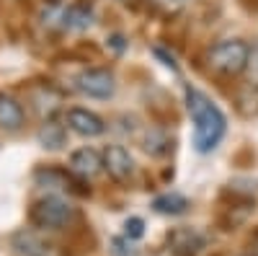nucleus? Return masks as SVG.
Listing matches in <instances>:
<instances>
[{
    "label": "nucleus",
    "mask_w": 258,
    "mask_h": 256,
    "mask_svg": "<svg viewBox=\"0 0 258 256\" xmlns=\"http://www.w3.org/2000/svg\"><path fill=\"white\" fill-rule=\"evenodd\" d=\"M70 171L83 181L98 176L103 171V153H98L96 147H80L70 156Z\"/></svg>",
    "instance_id": "6e6552de"
},
{
    "label": "nucleus",
    "mask_w": 258,
    "mask_h": 256,
    "mask_svg": "<svg viewBox=\"0 0 258 256\" xmlns=\"http://www.w3.org/2000/svg\"><path fill=\"white\" fill-rule=\"evenodd\" d=\"M142 233H145V223H142V218H129V220L124 223V238L137 241V238H142Z\"/></svg>",
    "instance_id": "a211bd4d"
},
{
    "label": "nucleus",
    "mask_w": 258,
    "mask_h": 256,
    "mask_svg": "<svg viewBox=\"0 0 258 256\" xmlns=\"http://www.w3.org/2000/svg\"><path fill=\"white\" fill-rule=\"evenodd\" d=\"M253 253H255V256H258V236H255V238H253Z\"/></svg>",
    "instance_id": "aec40b11"
},
{
    "label": "nucleus",
    "mask_w": 258,
    "mask_h": 256,
    "mask_svg": "<svg viewBox=\"0 0 258 256\" xmlns=\"http://www.w3.org/2000/svg\"><path fill=\"white\" fill-rule=\"evenodd\" d=\"M26 122V112L16 98L0 93V130L6 132H18Z\"/></svg>",
    "instance_id": "f8f14e48"
},
{
    "label": "nucleus",
    "mask_w": 258,
    "mask_h": 256,
    "mask_svg": "<svg viewBox=\"0 0 258 256\" xmlns=\"http://www.w3.org/2000/svg\"><path fill=\"white\" fill-rule=\"evenodd\" d=\"M207 62L214 73H220L225 78H235L250 65V47L243 39H222L209 47Z\"/></svg>",
    "instance_id": "f03ea898"
},
{
    "label": "nucleus",
    "mask_w": 258,
    "mask_h": 256,
    "mask_svg": "<svg viewBox=\"0 0 258 256\" xmlns=\"http://www.w3.org/2000/svg\"><path fill=\"white\" fill-rule=\"evenodd\" d=\"M235 106H238L240 117H245V119L258 117V83L243 85L238 91V96H235Z\"/></svg>",
    "instance_id": "2eb2a0df"
},
{
    "label": "nucleus",
    "mask_w": 258,
    "mask_h": 256,
    "mask_svg": "<svg viewBox=\"0 0 258 256\" xmlns=\"http://www.w3.org/2000/svg\"><path fill=\"white\" fill-rule=\"evenodd\" d=\"M153 210L160 212V215H183L188 210V199L178 191H168V194H160L153 199Z\"/></svg>",
    "instance_id": "4468645a"
},
{
    "label": "nucleus",
    "mask_w": 258,
    "mask_h": 256,
    "mask_svg": "<svg viewBox=\"0 0 258 256\" xmlns=\"http://www.w3.org/2000/svg\"><path fill=\"white\" fill-rule=\"evenodd\" d=\"M13 251L18 256H52V246L29 228L18 230L13 236Z\"/></svg>",
    "instance_id": "9d476101"
},
{
    "label": "nucleus",
    "mask_w": 258,
    "mask_h": 256,
    "mask_svg": "<svg viewBox=\"0 0 258 256\" xmlns=\"http://www.w3.org/2000/svg\"><path fill=\"white\" fill-rule=\"evenodd\" d=\"M75 85H78V91L83 96H88V98H111L114 91H116V78L111 70H106V68H88V70H83L78 78H75Z\"/></svg>",
    "instance_id": "20e7f679"
},
{
    "label": "nucleus",
    "mask_w": 258,
    "mask_h": 256,
    "mask_svg": "<svg viewBox=\"0 0 258 256\" xmlns=\"http://www.w3.org/2000/svg\"><path fill=\"white\" fill-rule=\"evenodd\" d=\"M153 52H155V57H160V60H163V65H165V68H170V70H178V65H176V57H173V55H168L163 47H155Z\"/></svg>",
    "instance_id": "6ab92c4d"
},
{
    "label": "nucleus",
    "mask_w": 258,
    "mask_h": 256,
    "mask_svg": "<svg viewBox=\"0 0 258 256\" xmlns=\"http://www.w3.org/2000/svg\"><path fill=\"white\" fill-rule=\"evenodd\" d=\"M186 109L194 122V147L199 153H212L227 132V119L222 109L204 91L186 88Z\"/></svg>",
    "instance_id": "f257e3e1"
},
{
    "label": "nucleus",
    "mask_w": 258,
    "mask_h": 256,
    "mask_svg": "<svg viewBox=\"0 0 258 256\" xmlns=\"http://www.w3.org/2000/svg\"><path fill=\"white\" fill-rule=\"evenodd\" d=\"M135 158L124 145H109L103 150V171H109L114 181H129L135 176Z\"/></svg>",
    "instance_id": "0eeeda50"
},
{
    "label": "nucleus",
    "mask_w": 258,
    "mask_h": 256,
    "mask_svg": "<svg viewBox=\"0 0 258 256\" xmlns=\"http://www.w3.org/2000/svg\"><path fill=\"white\" fill-rule=\"evenodd\" d=\"M75 174L73 171H62V168H39L34 174L36 186L49 189V194H59V191H78L75 189Z\"/></svg>",
    "instance_id": "1a4fd4ad"
},
{
    "label": "nucleus",
    "mask_w": 258,
    "mask_h": 256,
    "mask_svg": "<svg viewBox=\"0 0 258 256\" xmlns=\"http://www.w3.org/2000/svg\"><path fill=\"white\" fill-rule=\"evenodd\" d=\"M145 150H147V153H153V156H163V153L170 150V140L165 137V132L153 130V132L145 137Z\"/></svg>",
    "instance_id": "dca6fc26"
},
{
    "label": "nucleus",
    "mask_w": 258,
    "mask_h": 256,
    "mask_svg": "<svg viewBox=\"0 0 258 256\" xmlns=\"http://www.w3.org/2000/svg\"><path fill=\"white\" fill-rule=\"evenodd\" d=\"M176 3H186V0H176Z\"/></svg>",
    "instance_id": "412c9836"
},
{
    "label": "nucleus",
    "mask_w": 258,
    "mask_h": 256,
    "mask_svg": "<svg viewBox=\"0 0 258 256\" xmlns=\"http://www.w3.org/2000/svg\"><path fill=\"white\" fill-rule=\"evenodd\" d=\"M36 140H39V145L44 147V150H59V147H64V142H68V124L49 117V119H44V124L39 127Z\"/></svg>",
    "instance_id": "9b49d317"
},
{
    "label": "nucleus",
    "mask_w": 258,
    "mask_h": 256,
    "mask_svg": "<svg viewBox=\"0 0 258 256\" xmlns=\"http://www.w3.org/2000/svg\"><path fill=\"white\" fill-rule=\"evenodd\" d=\"M165 243H168V251L173 256H199L207 246V238H204L202 230L181 225V228L168 230Z\"/></svg>",
    "instance_id": "39448f33"
},
{
    "label": "nucleus",
    "mask_w": 258,
    "mask_h": 256,
    "mask_svg": "<svg viewBox=\"0 0 258 256\" xmlns=\"http://www.w3.org/2000/svg\"><path fill=\"white\" fill-rule=\"evenodd\" d=\"M75 218V207L70 204L68 197L62 194H44L39 197L34 204H31V212H29V220L34 228H41V230H59V228H68Z\"/></svg>",
    "instance_id": "7ed1b4c3"
},
{
    "label": "nucleus",
    "mask_w": 258,
    "mask_h": 256,
    "mask_svg": "<svg viewBox=\"0 0 258 256\" xmlns=\"http://www.w3.org/2000/svg\"><path fill=\"white\" fill-rule=\"evenodd\" d=\"M64 124H68V130L80 135V137H98L106 132V122L91 112V109H83V106H73V109H68V114H64Z\"/></svg>",
    "instance_id": "423d86ee"
},
{
    "label": "nucleus",
    "mask_w": 258,
    "mask_h": 256,
    "mask_svg": "<svg viewBox=\"0 0 258 256\" xmlns=\"http://www.w3.org/2000/svg\"><path fill=\"white\" fill-rule=\"evenodd\" d=\"M91 24H93V11L88 6H83V3H75L62 13V26L70 29V31H83Z\"/></svg>",
    "instance_id": "ddd939ff"
},
{
    "label": "nucleus",
    "mask_w": 258,
    "mask_h": 256,
    "mask_svg": "<svg viewBox=\"0 0 258 256\" xmlns=\"http://www.w3.org/2000/svg\"><path fill=\"white\" fill-rule=\"evenodd\" d=\"M111 256H137V248L129 238H111Z\"/></svg>",
    "instance_id": "f3484780"
}]
</instances>
